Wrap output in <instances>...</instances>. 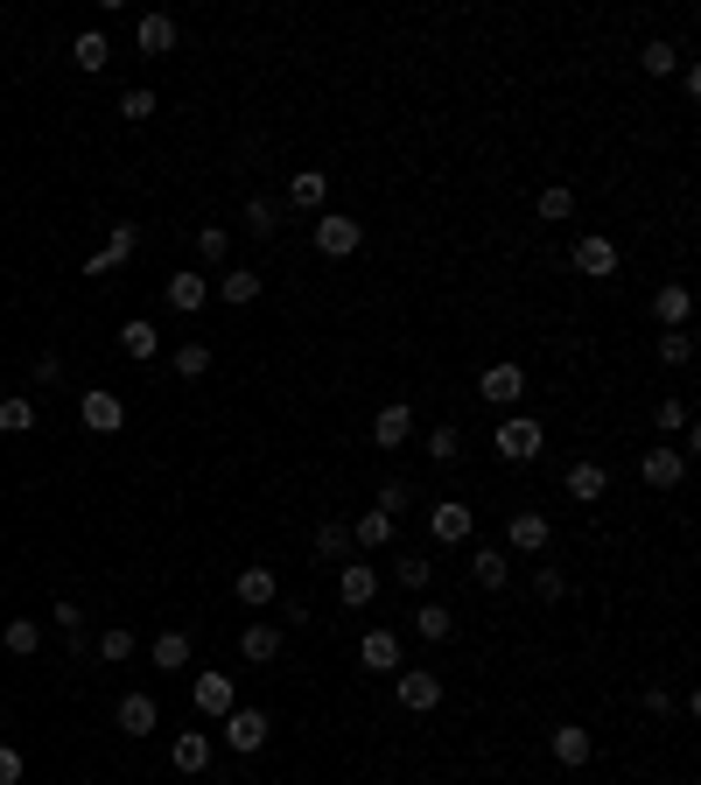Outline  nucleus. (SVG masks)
<instances>
[{
	"label": "nucleus",
	"mask_w": 701,
	"mask_h": 785,
	"mask_svg": "<svg viewBox=\"0 0 701 785\" xmlns=\"http://www.w3.org/2000/svg\"><path fill=\"white\" fill-rule=\"evenodd\" d=\"M491 449H499L505 464H534V456L547 449V421H534V414L499 421V428H491Z\"/></svg>",
	"instance_id": "1"
},
{
	"label": "nucleus",
	"mask_w": 701,
	"mask_h": 785,
	"mask_svg": "<svg viewBox=\"0 0 701 785\" xmlns=\"http://www.w3.org/2000/svg\"><path fill=\"white\" fill-rule=\"evenodd\" d=\"M428 533H435V547H470V533H478V512L457 505V498H435V505H428Z\"/></svg>",
	"instance_id": "2"
},
{
	"label": "nucleus",
	"mask_w": 701,
	"mask_h": 785,
	"mask_svg": "<svg viewBox=\"0 0 701 785\" xmlns=\"http://www.w3.org/2000/svg\"><path fill=\"white\" fill-rule=\"evenodd\" d=\"M358 246H365V225L358 218H344V210H324V218H316V253L324 260H351Z\"/></svg>",
	"instance_id": "3"
},
{
	"label": "nucleus",
	"mask_w": 701,
	"mask_h": 785,
	"mask_svg": "<svg viewBox=\"0 0 701 785\" xmlns=\"http://www.w3.org/2000/svg\"><path fill=\"white\" fill-rule=\"evenodd\" d=\"M78 421H85L91 435H120L127 428V400L106 393V386H91V393H78Z\"/></svg>",
	"instance_id": "4"
},
{
	"label": "nucleus",
	"mask_w": 701,
	"mask_h": 785,
	"mask_svg": "<svg viewBox=\"0 0 701 785\" xmlns=\"http://www.w3.org/2000/svg\"><path fill=\"white\" fill-rule=\"evenodd\" d=\"M547 751H555L561 772H582V764L596 757V737L582 730V722H555V730H547Z\"/></svg>",
	"instance_id": "5"
},
{
	"label": "nucleus",
	"mask_w": 701,
	"mask_h": 785,
	"mask_svg": "<svg viewBox=\"0 0 701 785\" xmlns=\"http://www.w3.org/2000/svg\"><path fill=\"white\" fill-rule=\"evenodd\" d=\"M189 701H197V716L224 722L239 708V687H232V674H197V680H189Z\"/></svg>",
	"instance_id": "6"
},
{
	"label": "nucleus",
	"mask_w": 701,
	"mask_h": 785,
	"mask_svg": "<svg viewBox=\"0 0 701 785\" xmlns=\"http://www.w3.org/2000/svg\"><path fill=\"white\" fill-rule=\"evenodd\" d=\"M267 730H274L267 708H232V716H224V743H232V751H245V757L267 751Z\"/></svg>",
	"instance_id": "7"
},
{
	"label": "nucleus",
	"mask_w": 701,
	"mask_h": 785,
	"mask_svg": "<svg viewBox=\"0 0 701 785\" xmlns=\"http://www.w3.org/2000/svg\"><path fill=\"white\" fill-rule=\"evenodd\" d=\"M134 246H141V225H112V232H106V246L85 260V274L99 281V274H112V266H127V260H134Z\"/></svg>",
	"instance_id": "8"
},
{
	"label": "nucleus",
	"mask_w": 701,
	"mask_h": 785,
	"mask_svg": "<svg viewBox=\"0 0 701 785\" xmlns=\"http://www.w3.org/2000/svg\"><path fill=\"white\" fill-rule=\"evenodd\" d=\"M372 443L379 449H407L414 443V407H407V400H386V407L372 414Z\"/></svg>",
	"instance_id": "9"
},
{
	"label": "nucleus",
	"mask_w": 701,
	"mask_h": 785,
	"mask_svg": "<svg viewBox=\"0 0 701 785\" xmlns=\"http://www.w3.org/2000/svg\"><path fill=\"white\" fill-rule=\"evenodd\" d=\"M478 393L491 400V407H513V400L526 393V372L513 366V358H499V366H484V372H478Z\"/></svg>",
	"instance_id": "10"
},
{
	"label": "nucleus",
	"mask_w": 701,
	"mask_h": 785,
	"mask_svg": "<svg viewBox=\"0 0 701 785\" xmlns=\"http://www.w3.org/2000/svg\"><path fill=\"white\" fill-rule=\"evenodd\" d=\"M638 477H646L653 491H673L680 477H688V456H680V449H667V443H653L646 456H638Z\"/></svg>",
	"instance_id": "11"
},
{
	"label": "nucleus",
	"mask_w": 701,
	"mask_h": 785,
	"mask_svg": "<svg viewBox=\"0 0 701 785\" xmlns=\"http://www.w3.org/2000/svg\"><path fill=\"white\" fill-rule=\"evenodd\" d=\"M576 274L582 281H611L617 274V239H603V232L576 239Z\"/></svg>",
	"instance_id": "12"
},
{
	"label": "nucleus",
	"mask_w": 701,
	"mask_h": 785,
	"mask_svg": "<svg viewBox=\"0 0 701 785\" xmlns=\"http://www.w3.org/2000/svg\"><path fill=\"white\" fill-rule=\"evenodd\" d=\"M379 597V568L372 562H344V568H337V603H344V610H365Z\"/></svg>",
	"instance_id": "13"
},
{
	"label": "nucleus",
	"mask_w": 701,
	"mask_h": 785,
	"mask_svg": "<svg viewBox=\"0 0 701 785\" xmlns=\"http://www.w3.org/2000/svg\"><path fill=\"white\" fill-rule=\"evenodd\" d=\"M401 708H414V716L442 708V674H428V666H401Z\"/></svg>",
	"instance_id": "14"
},
{
	"label": "nucleus",
	"mask_w": 701,
	"mask_h": 785,
	"mask_svg": "<svg viewBox=\"0 0 701 785\" xmlns=\"http://www.w3.org/2000/svg\"><path fill=\"white\" fill-rule=\"evenodd\" d=\"M358 659L372 666V674H401V631H386V624H372L365 639H358Z\"/></svg>",
	"instance_id": "15"
},
{
	"label": "nucleus",
	"mask_w": 701,
	"mask_h": 785,
	"mask_svg": "<svg viewBox=\"0 0 701 785\" xmlns=\"http://www.w3.org/2000/svg\"><path fill=\"white\" fill-rule=\"evenodd\" d=\"M274 597H281L274 562H245V568H239V603H245V610H267Z\"/></svg>",
	"instance_id": "16"
},
{
	"label": "nucleus",
	"mask_w": 701,
	"mask_h": 785,
	"mask_svg": "<svg viewBox=\"0 0 701 785\" xmlns=\"http://www.w3.org/2000/svg\"><path fill=\"white\" fill-rule=\"evenodd\" d=\"M547 541H555L547 512H513V526H505V547L513 554H547Z\"/></svg>",
	"instance_id": "17"
},
{
	"label": "nucleus",
	"mask_w": 701,
	"mask_h": 785,
	"mask_svg": "<svg viewBox=\"0 0 701 785\" xmlns=\"http://www.w3.org/2000/svg\"><path fill=\"white\" fill-rule=\"evenodd\" d=\"M688 316H694V295L680 288V281H659V295H653V323H659V330H688Z\"/></svg>",
	"instance_id": "18"
},
{
	"label": "nucleus",
	"mask_w": 701,
	"mask_h": 785,
	"mask_svg": "<svg viewBox=\"0 0 701 785\" xmlns=\"http://www.w3.org/2000/svg\"><path fill=\"white\" fill-rule=\"evenodd\" d=\"M112 722H120V737H155L162 708H155V695H120V708H112Z\"/></svg>",
	"instance_id": "19"
},
{
	"label": "nucleus",
	"mask_w": 701,
	"mask_h": 785,
	"mask_svg": "<svg viewBox=\"0 0 701 785\" xmlns=\"http://www.w3.org/2000/svg\"><path fill=\"white\" fill-rule=\"evenodd\" d=\"M568 498H576V505H603V491H611V470L603 464H568Z\"/></svg>",
	"instance_id": "20"
},
{
	"label": "nucleus",
	"mask_w": 701,
	"mask_h": 785,
	"mask_svg": "<svg viewBox=\"0 0 701 785\" xmlns=\"http://www.w3.org/2000/svg\"><path fill=\"white\" fill-rule=\"evenodd\" d=\"M239 653L253 659V666H274V659H281V624H267V618H253V624L239 631Z\"/></svg>",
	"instance_id": "21"
},
{
	"label": "nucleus",
	"mask_w": 701,
	"mask_h": 785,
	"mask_svg": "<svg viewBox=\"0 0 701 785\" xmlns=\"http://www.w3.org/2000/svg\"><path fill=\"white\" fill-rule=\"evenodd\" d=\"M204 302H211V281L197 274V266H183V274H168V309H183V316H197Z\"/></svg>",
	"instance_id": "22"
},
{
	"label": "nucleus",
	"mask_w": 701,
	"mask_h": 785,
	"mask_svg": "<svg viewBox=\"0 0 701 785\" xmlns=\"http://www.w3.org/2000/svg\"><path fill=\"white\" fill-rule=\"evenodd\" d=\"M393 541H401V520H393V512H379V505L351 526V547H372V554H379V547H393Z\"/></svg>",
	"instance_id": "23"
},
{
	"label": "nucleus",
	"mask_w": 701,
	"mask_h": 785,
	"mask_svg": "<svg viewBox=\"0 0 701 785\" xmlns=\"http://www.w3.org/2000/svg\"><path fill=\"white\" fill-rule=\"evenodd\" d=\"M260 288H267V281H260V266H224V274H218V295L232 302V309L260 302Z\"/></svg>",
	"instance_id": "24"
},
{
	"label": "nucleus",
	"mask_w": 701,
	"mask_h": 785,
	"mask_svg": "<svg viewBox=\"0 0 701 785\" xmlns=\"http://www.w3.org/2000/svg\"><path fill=\"white\" fill-rule=\"evenodd\" d=\"M168 764H176V772H189V778H197L204 764H211V737H204V730H183L176 743H168Z\"/></svg>",
	"instance_id": "25"
},
{
	"label": "nucleus",
	"mask_w": 701,
	"mask_h": 785,
	"mask_svg": "<svg viewBox=\"0 0 701 785\" xmlns=\"http://www.w3.org/2000/svg\"><path fill=\"white\" fill-rule=\"evenodd\" d=\"M324 197H330V176H324V168H295V176H288V204H295V210H324Z\"/></svg>",
	"instance_id": "26"
},
{
	"label": "nucleus",
	"mask_w": 701,
	"mask_h": 785,
	"mask_svg": "<svg viewBox=\"0 0 701 785\" xmlns=\"http://www.w3.org/2000/svg\"><path fill=\"white\" fill-rule=\"evenodd\" d=\"M134 43H141V56H168V50H176V22H168V14H141Z\"/></svg>",
	"instance_id": "27"
},
{
	"label": "nucleus",
	"mask_w": 701,
	"mask_h": 785,
	"mask_svg": "<svg viewBox=\"0 0 701 785\" xmlns=\"http://www.w3.org/2000/svg\"><path fill=\"white\" fill-rule=\"evenodd\" d=\"M470 582H478V589H505V582H513V562H505L499 547H478V554H470Z\"/></svg>",
	"instance_id": "28"
},
{
	"label": "nucleus",
	"mask_w": 701,
	"mask_h": 785,
	"mask_svg": "<svg viewBox=\"0 0 701 785\" xmlns=\"http://www.w3.org/2000/svg\"><path fill=\"white\" fill-rule=\"evenodd\" d=\"M155 323H147V316H134V323H120V351L127 358H134V366H147V358H155Z\"/></svg>",
	"instance_id": "29"
},
{
	"label": "nucleus",
	"mask_w": 701,
	"mask_h": 785,
	"mask_svg": "<svg viewBox=\"0 0 701 785\" xmlns=\"http://www.w3.org/2000/svg\"><path fill=\"white\" fill-rule=\"evenodd\" d=\"M414 631H421L428 645H442L449 631H457V610H449V603H421V610H414Z\"/></svg>",
	"instance_id": "30"
},
{
	"label": "nucleus",
	"mask_w": 701,
	"mask_h": 785,
	"mask_svg": "<svg viewBox=\"0 0 701 785\" xmlns=\"http://www.w3.org/2000/svg\"><path fill=\"white\" fill-rule=\"evenodd\" d=\"M0 645H8L14 659H29L35 645H43V624H35V618H8V624H0Z\"/></svg>",
	"instance_id": "31"
},
{
	"label": "nucleus",
	"mask_w": 701,
	"mask_h": 785,
	"mask_svg": "<svg viewBox=\"0 0 701 785\" xmlns=\"http://www.w3.org/2000/svg\"><path fill=\"white\" fill-rule=\"evenodd\" d=\"M534 210H540V225H568L576 218V189H561V183H547L540 197H534Z\"/></svg>",
	"instance_id": "32"
},
{
	"label": "nucleus",
	"mask_w": 701,
	"mask_h": 785,
	"mask_svg": "<svg viewBox=\"0 0 701 785\" xmlns=\"http://www.w3.org/2000/svg\"><path fill=\"white\" fill-rule=\"evenodd\" d=\"M70 64H78V70H106L112 64V43H106L99 29H85L78 43H70Z\"/></svg>",
	"instance_id": "33"
},
{
	"label": "nucleus",
	"mask_w": 701,
	"mask_h": 785,
	"mask_svg": "<svg viewBox=\"0 0 701 785\" xmlns=\"http://www.w3.org/2000/svg\"><path fill=\"white\" fill-rule=\"evenodd\" d=\"M316 554H324V562H351V526L324 520V526H316Z\"/></svg>",
	"instance_id": "34"
},
{
	"label": "nucleus",
	"mask_w": 701,
	"mask_h": 785,
	"mask_svg": "<svg viewBox=\"0 0 701 785\" xmlns=\"http://www.w3.org/2000/svg\"><path fill=\"white\" fill-rule=\"evenodd\" d=\"M155 666H162V674H183V666H189V631H162V639H155Z\"/></svg>",
	"instance_id": "35"
},
{
	"label": "nucleus",
	"mask_w": 701,
	"mask_h": 785,
	"mask_svg": "<svg viewBox=\"0 0 701 785\" xmlns=\"http://www.w3.org/2000/svg\"><path fill=\"white\" fill-rule=\"evenodd\" d=\"M168 366H176V379H204V372H211V344H197V337L176 344V358H168Z\"/></svg>",
	"instance_id": "36"
},
{
	"label": "nucleus",
	"mask_w": 701,
	"mask_h": 785,
	"mask_svg": "<svg viewBox=\"0 0 701 785\" xmlns=\"http://www.w3.org/2000/svg\"><path fill=\"white\" fill-rule=\"evenodd\" d=\"M29 428H35V400L8 393V400H0V435H29Z\"/></svg>",
	"instance_id": "37"
},
{
	"label": "nucleus",
	"mask_w": 701,
	"mask_h": 785,
	"mask_svg": "<svg viewBox=\"0 0 701 785\" xmlns=\"http://www.w3.org/2000/svg\"><path fill=\"white\" fill-rule=\"evenodd\" d=\"M197 260L224 266V260H232V232H224V225H204V232H197Z\"/></svg>",
	"instance_id": "38"
},
{
	"label": "nucleus",
	"mask_w": 701,
	"mask_h": 785,
	"mask_svg": "<svg viewBox=\"0 0 701 785\" xmlns=\"http://www.w3.org/2000/svg\"><path fill=\"white\" fill-rule=\"evenodd\" d=\"M653 428H659V435H688V428H694V421H688V400L667 393V400L653 407Z\"/></svg>",
	"instance_id": "39"
},
{
	"label": "nucleus",
	"mask_w": 701,
	"mask_h": 785,
	"mask_svg": "<svg viewBox=\"0 0 701 785\" xmlns=\"http://www.w3.org/2000/svg\"><path fill=\"white\" fill-rule=\"evenodd\" d=\"M99 659H106V666L134 659V631H127V624H106V631H99Z\"/></svg>",
	"instance_id": "40"
},
{
	"label": "nucleus",
	"mask_w": 701,
	"mask_h": 785,
	"mask_svg": "<svg viewBox=\"0 0 701 785\" xmlns=\"http://www.w3.org/2000/svg\"><path fill=\"white\" fill-rule=\"evenodd\" d=\"M457 449H463L457 421H435V435H428V456H435V464H457Z\"/></svg>",
	"instance_id": "41"
},
{
	"label": "nucleus",
	"mask_w": 701,
	"mask_h": 785,
	"mask_svg": "<svg viewBox=\"0 0 701 785\" xmlns=\"http://www.w3.org/2000/svg\"><path fill=\"white\" fill-rule=\"evenodd\" d=\"M393 576H401L407 589H428V582H435V562H428V554H401V562H393Z\"/></svg>",
	"instance_id": "42"
},
{
	"label": "nucleus",
	"mask_w": 701,
	"mask_h": 785,
	"mask_svg": "<svg viewBox=\"0 0 701 785\" xmlns=\"http://www.w3.org/2000/svg\"><path fill=\"white\" fill-rule=\"evenodd\" d=\"M638 64H646L653 78H673V70H680V50H673V43H646V50H638Z\"/></svg>",
	"instance_id": "43"
},
{
	"label": "nucleus",
	"mask_w": 701,
	"mask_h": 785,
	"mask_svg": "<svg viewBox=\"0 0 701 785\" xmlns=\"http://www.w3.org/2000/svg\"><path fill=\"white\" fill-rule=\"evenodd\" d=\"M120 120H155V91H147V85H134V91H120Z\"/></svg>",
	"instance_id": "44"
},
{
	"label": "nucleus",
	"mask_w": 701,
	"mask_h": 785,
	"mask_svg": "<svg viewBox=\"0 0 701 785\" xmlns=\"http://www.w3.org/2000/svg\"><path fill=\"white\" fill-rule=\"evenodd\" d=\"M688 358H694V337H688V330H667V337H659V366H688Z\"/></svg>",
	"instance_id": "45"
},
{
	"label": "nucleus",
	"mask_w": 701,
	"mask_h": 785,
	"mask_svg": "<svg viewBox=\"0 0 701 785\" xmlns=\"http://www.w3.org/2000/svg\"><path fill=\"white\" fill-rule=\"evenodd\" d=\"M245 225H253V239H274V232H281V218H274V204H267V197L245 204Z\"/></svg>",
	"instance_id": "46"
},
{
	"label": "nucleus",
	"mask_w": 701,
	"mask_h": 785,
	"mask_svg": "<svg viewBox=\"0 0 701 785\" xmlns=\"http://www.w3.org/2000/svg\"><path fill=\"white\" fill-rule=\"evenodd\" d=\"M534 589H540V603H561V597H568V576L540 562V568H534Z\"/></svg>",
	"instance_id": "47"
},
{
	"label": "nucleus",
	"mask_w": 701,
	"mask_h": 785,
	"mask_svg": "<svg viewBox=\"0 0 701 785\" xmlns=\"http://www.w3.org/2000/svg\"><path fill=\"white\" fill-rule=\"evenodd\" d=\"M407 484H401V477H386V484H379V512H393V520H401V505H407Z\"/></svg>",
	"instance_id": "48"
},
{
	"label": "nucleus",
	"mask_w": 701,
	"mask_h": 785,
	"mask_svg": "<svg viewBox=\"0 0 701 785\" xmlns=\"http://www.w3.org/2000/svg\"><path fill=\"white\" fill-rule=\"evenodd\" d=\"M50 624H56V631H64V639H70V631H85V610H78V603H70V597H64V603H56V610H50Z\"/></svg>",
	"instance_id": "49"
},
{
	"label": "nucleus",
	"mask_w": 701,
	"mask_h": 785,
	"mask_svg": "<svg viewBox=\"0 0 701 785\" xmlns=\"http://www.w3.org/2000/svg\"><path fill=\"white\" fill-rule=\"evenodd\" d=\"M0 785H22V751H8V743H0Z\"/></svg>",
	"instance_id": "50"
}]
</instances>
